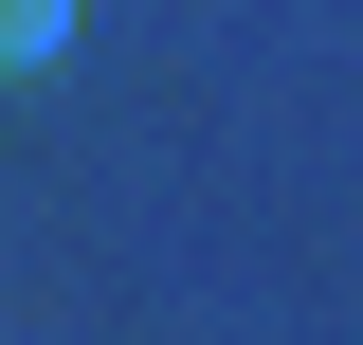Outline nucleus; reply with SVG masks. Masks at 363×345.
I'll use <instances>...</instances> for the list:
<instances>
[{
  "mask_svg": "<svg viewBox=\"0 0 363 345\" xmlns=\"http://www.w3.org/2000/svg\"><path fill=\"white\" fill-rule=\"evenodd\" d=\"M55 37H73V0H0V73H37Z\"/></svg>",
  "mask_w": 363,
  "mask_h": 345,
  "instance_id": "obj_1",
  "label": "nucleus"
}]
</instances>
